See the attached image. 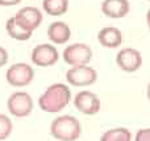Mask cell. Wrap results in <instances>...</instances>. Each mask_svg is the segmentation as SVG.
Returning <instances> with one entry per match:
<instances>
[{
  "label": "cell",
  "instance_id": "1",
  "mask_svg": "<svg viewBox=\"0 0 150 141\" xmlns=\"http://www.w3.org/2000/svg\"><path fill=\"white\" fill-rule=\"evenodd\" d=\"M71 100V90L65 83L50 84L38 98V106L44 112L57 113Z\"/></svg>",
  "mask_w": 150,
  "mask_h": 141
},
{
  "label": "cell",
  "instance_id": "2",
  "mask_svg": "<svg viewBox=\"0 0 150 141\" xmlns=\"http://www.w3.org/2000/svg\"><path fill=\"white\" fill-rule=\"evenodd\" d=\"M82 125L73 115H61L50 124V135L58 141H75L80 137Z\"/></svg>",
  "mask_w": 150,
  "mask_h": 141
},
{
  "label": "cell",
  "instance_id": "3",
  "mask_svg": "<svg viewBox=\"0 0 150 141\" xmlns=\"http://www.w3.org/2000/svg\"><path fill=\"white\" fill-rule=\"evenodd\" d=\"M62 58L69 66H86L92 60V49L87 44L75 42L65 47L62 53Z\"/></svg>",
  "mask_w": 150,
  "mask_h": 141
},
{
  "label": "cell",
  "instance_id": "4",
  "mask_svg": "<svg viewBox=\"0 0 150 141\" xmlns=\"http://www.w3.org/2000/svg\"><path fill=\"white\" fill-rule=\"evenodd\" d=\"M7 108L8 112L12 116L23 119L32 113V111L34 108V103L30 94H28L25 91H16L8 98Z\"/></svg>",
  "mask_w": 150,
  "mask_h": 141
},
{
  "label": "cell",
  "instance_id": "5",
  "mask_svg": "<svg viewBox=\"0 0 150 141\" xmlns=\"http://www.w3.org/2000/svg\"><path fill=\"white\" fill-rule=\"evenodd\" d=\"M5 79L12 87H26L34 79V69L25 62L13 63L5 73Z\"/></svg>",
  "mask_w": 150,
  "mask_h": 141
},
{
  "label": "cell",
  "instance_id": "6",
  "mask_svg": "<svg viewBox=\"0 0 150 141\" xmlns=\"http://www.w3.org/2000/svg\"><path fill=\"white\" fill-rule=\"evenodd\" d=\"M66 81L74 87H87L98 81V71L88 65L70 67L66 73Z\"/></svg>",
  "mask_w": 150,
  "mask_h": 141
},
{
  "label": "cell",
  "instance_id": "7",
  "mask_svg": "<svg viewBox=\"0 0 150 141\" xmlns=\"http://www.w3.org/2000/svg\"><path fill=\"white\" fill-rule=\"evenodd\" d=\"M33 65L38 67H50L59 60V53L57 47L52 44H40L33 47L30 54Z\"/></svg>",
  "mask_w": 150,
  "mask_h": 141
},
{
  "label": "cell",
  "instance_id": "8",
  "mask_svg": "<svg viewBox=\"0 0 150 141\" xmlns=\"http://www.w3.org/2000/svg\"><path fill=\"white\" fill-rule=\"evenodd\" d=\"M74 106L80 113L92 116L100 111L101 102L95 92L90 90H82L74 98Z\"/></svg>",
  "mask_w": 150,
  "mask_h": 141
},
{
  "label": "cell",
  "instance_id": "9",
  "mask_svg": "<svg viewBox=\"0 0 150 141\" xmlns=\"http://www.w3.org/2000/svg\"><path fill=\"white\" fill-rule=\"evenodd\" d=\"M116 63L125 73H136L142 66V54L134 47H124L117 53Z\"/></svg>",
  "mask_w": 150,
  "mask_h": 141
},
{
  "label": "cell",
  "instance_id": "10",
  "mask_svg": "<svg viewBox=\"0 0 150 141\" xmlns=\"http://www.w3.org/2000/svg\"><path fill=\"white\" fill-rule=\"evenodd\" d=\"M13 17L21 28L33 33V30H36L41 25L44 16H42L41 9H38L37 7L28 5V7H23L21 9H18Z\"/></svg>",
  "mask_w": 150,
  "mask_h": 141
},
{
  "label": "cell",
  "instance_id": "11",
  "mask_svg": "<svg viewBox=\"0 0 150 141\" xmlns=\"http://www.w3.org/2000/svg\"><path fill=\"white\" fill-rule=\"evenodd\" d=\"M101 12L109 18H122L130 12L129 0H103Z\"/></svg>",
  "mask_w": 150,
  "mask_h": 141
},
{
  "label": "cell",
  "instance_id": "12",
  "mask_svg": "<svg viewBox=\"0 0 150 141\" xmlns=\"http://www.w3.org/2000/svg\"><path fill=\"white\" fill-rule=\"evenodd\" d=\"M98 41L104 47L116 49L122 44V33L116 26H105L99 30Z\"/></svg>",
  "mask_w": 150,
  "mask_h": 141
},
{
  "label": "cell",
  "instance_id": "13",
  "mask_svg": "<svg viewBox=\"0 0 150 141\" xmlns=\"http://www.w3.org/2000/svg\"><path fill=\"white\" fill-rule=\"evenodd\" d=\"M47 37L55 45H65L71 37V29L65 21H54L47 28Z\"/></svg>",
  "mask_w": 150,
  "mask_h": 141
},
{
  "label": "cell",
  "instance_id": "14",
  "mask_svg": "<svg viewBox=\"0 0 150 141\" xmlns=\"http://www.w3.org/2000/svg\"><path fill=\"white\" fill-rule=\"evenodd\" d=\"M5 30H7L8 36L13 40H17V41H28L32 37V32L25 30L24 28H21L17 23H16L15 17H9L5 23Z\"/></svg>",
  "mask_w": 150,
  "mask_h": 141
},
{
  "label": "cell",
  "instance_id": "15",
  "mask_svg": "<svg viewBox=\"0 0 150 141\" xmlns=\"http://www.w3.org/2000/svg\"><path fill=\"white\" fill-rule=\"evenodd\" d=\"M42 8L49 16H62L69 11V0H42Z\"/></svg>",
  "mask_w": 150,
  "mask_h": 141
},
{
  "label": "cell",
  "instance_id": "16",
  "mask_svg": "<svg viewBox=\"0 0 150 141\" xmlns=\"http://www.w3.org/2000/svg\"><path fill=\"white\" fill-rule=\"evenodd\" d=\"M100 141H132V133L124 127L111 128L101 135Z\"/></svg>",
  "mask_w": 150,
  "mask_h": 141
},
{
  "label": "cell",
  "instance_id": "17",
  "mask_svg": "<svg viewBox=\"0 0 150 141\" xmlns=\"http://www.w3.org/2000/svg\"><path fill=\"white\" fill-rule=\"evenodd\" d=\"M13 131V123L9 116L0 113V141L7 140Z\"/></svg>",
  "mask_w": 150,
  "mask_h": 141
},
{
  "label": "cell",
  "instance_id": "18",
  "mask_svg": "<svg viewBox=\"0 0 150 141\" xmlns=\"http://www.w3.org/2000/svg\"><path fill=\"white\" fill-rule=\"evenodd\" d=\"M134 141H150V128H141L137 131Z\"/></svg>",
  "mask_w": 150,
  "mask_h": 141
},
{
  "label": "cell",
  "instance_id": "19",
  "mask_svg": "<svg viewBox=\"0 0 150 141\" xmlns=\"http://www.w3.org/2000/svg\"><path fill=\"white\" fill-rule=\"evenodd\" d=\"M8 60H9V55H8V52L4 49L3 46H0V67L5 66L8 63Z\"/></svg>",
  "mask_w": 150,
  "mask_h": 141
},
{
  "label": "cell",
  "instance_id": "20",
  "mask_svg": "<svg viewBox=\"0 0 150 141\" xmlns=\"http://www.w3.org/2000/svg\"><path fill=\"white\" fill-rule=\"evenodd\" d=\"M23 0H0V5L1 7H13V5H17Z\"/></svg>",
  "mask_w": 150,
  "mask_h": 141
},
{
  "label": "cell",
  "instance_id": "21",
  "mask_svg": "<svg viewBox=\"0 0 150 141\" xmlns=\"http://www.w3.org/2000/svg\"><path fill=\"white\" fill-rule=\"evenodd\" d=\"M146 24H148V26L150 29V8L148 9V12H146Z\"/></svg>",
  "mask_w": 150,
  "mask_h": 141
},
{
  "label": "cell",
  "instance_id": "22",
  "mask_svg": "<svg viewBox=\"0 0 150 141\" xmlns=\"http://www.w3.org/2000/svg\"><path fill=\"white\" fill-rule=\"evenodd\" d=\"M146 96H148V99H149V102H150V82H149V84H148V89H146Z\"/></svg>",
  "mask_w": 150,
  "mask_h": 141
},
{
  "label": "cell",
  "instance_id": "23",
  "mask_svg": "<svg viewBox=\"0 0 150 141\" xmlns=\"http://www.w3.org/2000/svg\"><path fill=\"white\" fill-rule=\"evenodd\" d=\"M148 1H150V0H148Z\"/></svg>",
  "mask_w": 150,
  "mask_h": 141
}]
</instances>
